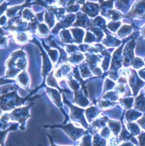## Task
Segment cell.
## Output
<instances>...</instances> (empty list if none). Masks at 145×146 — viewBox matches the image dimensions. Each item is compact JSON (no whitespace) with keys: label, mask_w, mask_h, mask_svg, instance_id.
<instances>
[{"label":"cell","mask_w":145,"mask_h":146,"mask_svg":"<svg viewBox=\"0 0 145 146\" xmlns=\"http://www.w3.org/2000/svg\"><path fill=\"white\" fill-rule=\"evenodd\" d=\"M6 22H7V17H6L5 15H3V16L0 18V26L3 25Z\"/></svg>","instance_id":"30bf717a"},{"label":"cell","mask_w":145,"mask_h":146,"mask_svg":"<svg viewBox=\"0 0 145 146\" xmlns=\"http://www.w3.org/2000/svg\"><path fill=\"white\" fill-rule=\"evenodd\" d=\"M26 66L27 58L24 52L22 50L15 51L8 61V71L6 76L13 77L14 76L17 75L19 71L24 70L26 68Z\"/></svg>","instance_id":"6da1fadb"},{"label":"cell","mask_w":145,"mask_h":146,"mask_svg":"<svg viewBox=\"0 0 145 146\" xmlns=\"http://www.w3.org/2000/svg\"><path fill=\"white\" fill-rule=\"evenodd\" d=\"M12 82V81H10V80H3V79H0V85L4 84V83H8V82Z\"/></svg>","instance_id":"8fae6325"},{"label":"cell","mask_w":145,"mask_h":146,"mask_svg":"<svg viewBox=\"0 0 145 146\" xmlns=\"http://www.w3.org/2000/svg\"><path fill=\"white\" fill-rule=\"evenodd\" d=\"M24 101L25 99H22L18 97L15 90V92L3 94L0 97V108L4 111H8L16 108V106L21 105Z\"/></svg>","instance_id":"7a4b0ae2"},{"label":"cell","mask_w":145,"mask_h":146,"mask_svg":"<svg viewBox=\"0 0 145 146\" xmlns=\"http://www.w3.org/2000/svg\"><path fill=\"white\" fill-rule=\"evenodd\" d=\"M132 27L129 25H124L123 27H122V29L118 31V35L123 37V36H126L127 35H128V33L131 31Z\"/></svg>","instance_id":"8992f818"},{"label":"cell","mask_w":145,"mask_h":146,"mask_svg":"<svg viewBox=\"0 0 145 146\" xmlns=\"http://www.w3.org/2000/svg\"><path fill=\"white\" fill-rule=\"evenodd\" d=\"M16 128H9V129H8L7 130H5V131H2L0 132V145L2 146H3V142H4V139H5V137H6V135H7V133L9 131H10V130H13V129H15Z\"/></svg>","instance_id":"ba28073f"},{"label":"cell","mask_w":145,"mask_h":146,"mask_svg":"<svg viewBox=\"0 0 145 146\" xmlns=\"http://www.w3.org/2000/svg\"><path fill=\"white\" fill-rule=\"evenodd\" d=\"M132 66L134 67V68H140V67H143L144 66V61L139 58H134L132 60Z\"/></svg>","instance_id":"52a82bcc"},{"label":"cell","mask_w":145,"mask_h":146,"mask_svg":"<svg viewBox=\"0 0 145 146\" xmlns=\"http://www.w3.org/2000/svg\"><path fill=\"white\" fill-rule=\"evenodd\" d=\"M38 31L40 35H45L48 32V28L46 27V25L41 24V25H39L38 26Z\"/></svg>","instance_id":"9c48e42d"},{"label":"cell","mask_w":145,"mask_h":146,"mask_svg":"<svg viewBox=\"0 0 145 146\" xmlns=\"http://www.w3.org/2000/svg\"><path fill=\"white\" fill-rule=\"evenodd\" d=\"M32 105V104H31ZM31 105L28 106L27 108H19L14 110L11 113L9 114H5L3 115L1 120L3 121H18L21 124V129H24V123L26 121V119L29 117V109L30 108Z\"/></svg>","instance_id":"3957f363"},{"label":"cell","mask_w":145,"mask_h":146,"mask_svg":"<svg viewBox=\"0 0 145 146\" xmlns=\"http://www.w3.org/2000/svg\"><path fill=\"white\" fill-rule=\"evenodd\" d=\"M128 15H131L132 17L144 18L145 15V0L138 1Z\"/></svg>","instance_id":"277c9868"},{"label":"cell","mask_w":145,"mask_h":146,"mask_svg":"<svg viewBox=\"0 0 145 146\" xmlns=\"http://www.w3.org/2000/svg\"><path fill=\"white\" fill-rule=\"evenodd\" d=\"M144 35H145V29H144Z\"/></svg>","instance_id":"7c38bea8"},{"label":"cell","mask_w":145,"mask_h":146,"mask_svg":"<svg viewBox=\"0 0 145 146\" xmlns=\"http://www.w3.org/2000/svg\"><path fill=\"white\" fill-rule=\"evenodd\" d=\"M17 82H19V84L20 86H23L24 88L28 87L29 82V75L27 74L26 72H22L19 75H18L17 76Z\"/></svg>","instance_id":"5b68a950"},{"label":"cell","mask_w":145,"mask_h":146,"mask_svg":"<svg viewBox=\"0 0 145 146\" xmlns=\"http://www.w3.org/2000/svg\"><path fill=\"white\" fill-rule=\"evenodd\" d=\"M0 113H1V110H0Z\"/></svg>","instance_id":"4fadbf2b"}]
</instances>
